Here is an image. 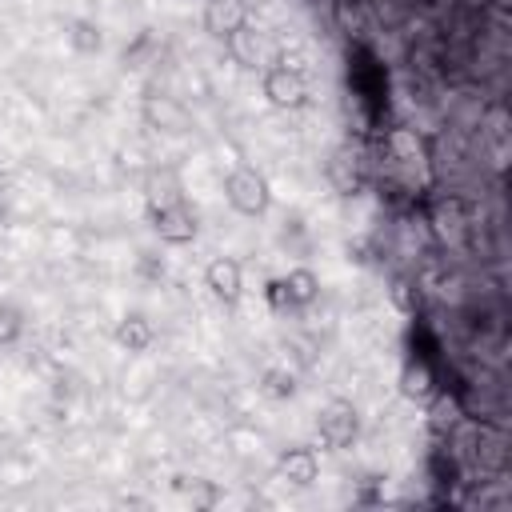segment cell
I'll use <instances>...</instances> for the list:
<instances>
[{
  "label": "cell",
  "instance_id": "cell-1",
  "mask_svg": "<svg viewBox=\"0 0 512 512\" xmlns=\"http://www.w3.org/2000/svg\"><path fill=\"white\" fill-rule=\"evenodd\" d=\"M264 96L272 108H304L308 104V76H304V64L292 56H280L272 68H264V80H260Z\"/></svg>",
  "mask_w": 512,
  "mask_h": 512
},
{
  "label": "cell",
  "instance_id": "cell-2",
  "mask_svg": "<svg viewBox=\"0 0 512 512\" xmlns=\"http://www.w3.org/2000/svg\"><path fill=\"white\" fill-rule=\"evenodd\" d=\"M224 200L240 212V216H264L272 204V188L264 180V172H256L252 164H236L224 176Z\"/></svg>",
  "mask_w": 512,
  "mask_h": 512
},
{
  "label": "cell",
  "instance_id": "cell-3",
  "mask_svg": "<svg viewBox=\"0 0 512 512\" xmlns=\"http://www.w3.org/2000/svg\"><path fill=\"white\" fill-rule=\"evenodd\" d=\"M316 436L328 452H340V448H352L356 436H360V412L352 400H328L320 412H316Z\"/></svg>",
  "mask_w": 512,
  "mask_h": 512
},
{
  "label": "cell",
  "instance_id": "cell-4",
  "mask_svg": "<svg viewBox=\"0 0 512 512\" xmlns=\"http://www.w3.org/2000/svg\"><path fill=\"white\" fill-rule=\"evenodd\" d=\"M148 220L164 244H192L200 232V216H196V208L184 204V196L164 200V204H148Z\"/></svg>",
  "mask_w": 512,
  "mask_h": 512
},
{
  "label": "cell",
  "instance_id": "cell-5",
  "mask_svg": "<svg viewBox=\"0 0 512 512\" xmlns=\"http://www.w3.org/2000/svg\"><path fill=\"white\" fill-rule=\"evenodd\" d=\"M324 176L332 180V188H336L340 196H356V192L364 188V180H368L364 152H360V148H352V144L332 148V156H328V164H324Z\"/></svg>",
  "mask_w": 512,
  "mask_h": 512
},
{
  "label": "cell",
  "instance_id": "cell-6",
  "mask_svg": "<svg viewBox=\"0 0 512 512\" xmlns=\"http://www.w3.org/2000/svg\"><path fill=\"white\" fill-rule=\"evenodd\" d=\"M428 224L444 244H464V236L472 228V216H468V204L460 196H440L428 208Z\"/></svg>",
  "mask_w": 512,
  "mask_h": 512
},
{
  "label": "cell",
  "instance_id": "cell-7",
  "mask_svg": "<svg viewBox=\"0 0 512 512\" xmlns=\"http://www.w3.org/2000/svg\"><path fill=\"white\" fill-rule=\"evenodd\" d=\"M204 284H208V292L220 300V304H236L240 300V292H244V268H240V260L236 256H216L208 268H204Z\"/></svg>",
  "mask_w": 512,
  "mask_h": 512
},
{
  "label": "cell",
  "instance_id": "cell-8",
  "mask_svg": "<svg viewBox=\"0 0 512 512\" xmlns=\"http://www.w3.org/2000/svg\"><path fill=\"white\" fill-rule=\"evenodd\" d=\"M144 124L156 128V132H184L188 128V108L176 100V96H164V92H152L144 96Z\"/></svg>",
  "mask_w": 512,
  "mask_h": 512
},
{
  "label": "cell",
  "instance_id": "cell-9",
  "mask_svg": "<svg viewBox=\"0 0 512 512\" xmlns=\"http://www.w3.org/2000/svg\"><path fill=\"white\" fill-rule=\"evenodd\" d=\"M276 472H280L288 484L308 488V484H316V476H320V456H316V448H308V444H292V448L280 452Z\"/></svg>",
  "mask_w": 512,
  "mask_h": 512
},
{
  "label": "cell",
  "instance_id": "cell-10",
  "mask_svg": "<svg viewBox=\"0 0 512 512\" xmlns=\"http://www.w3.org/2000/svg\"><path fill=\"white\" fill-rule=\"evenodd\" d=\"M384 152H388V160H392L396 168H404V172H416V168L428 164V148H424V140H420L412 128H392V132L384 136Z\"/></svg>",
  "mask_w": 512,
  "mask_h": 512
},
{
  "label": "cell",
  "instance_id": "cell-11",
  "mask_svg": "<svg viewBox=\"0 0 512 512\" xmlns=\"http://www.w3.org/2000/svg\"><path fill=\"white\" fill-rule=\"evenodd\" d=\"M244 24H248V4L244 0H204V28L216 40H228Z\"/></svg>",
  "mask_w": 512,
  "mask_h": 512
},
{
  "label": "cell",
  "instance_id": "cell-12",
  "mask_svg": "<svg viewBox=\"0 0 512 512\" xmlns=\"http://www.w3.org/2000/svg\"><path fill=\"white\" fill-rule=\"evenodd\" d=\"M400 396L416 400V404H428L436 396V372L424 356H412L404 368H400Z\"/></svg>",
  "mask_w": 512,
  "mask_h": 512
},
{
  "label": "cell",
  "instance_id": "cell-13",
  "mask_svg": "<svg viewBox=\"0 0 512 512\" xmlns=\"http://www.w3.org/2000/svg\"><path fill=\"white\" fill-rule=\"evenodd\" d=\"M152 336H156V328H152V320H148L144 312L120 316V324H116V332H112V340H116L124 352H144V348L152 344Z\"/></svg>",
  "mask_w": 512,
  "mask_h": 512
},
{
  "label": "cell",
  "instance_id": "cell-14",
  "mask_svg": "<svg viewBox=\"0 0 512 512\" xmlns=\"http://www.w3.org/2000/svg\"><path fill=\"white\" fill-rule=\"evenodd\" d=\"M64 36H68V44H72L80 56H96V52L104 48V28H100L92 16H72Z\"/></svg>",
  "mask_w": 512,
  "mask_h": 512
},
{
  "label": "cell",
  "instance_id": "cell-15",
  "mask_svg": "<svg viewBox=\"0 0 512 512\" xmlns=\"http://www.w3.org/2000/svg\"><path fill=\"white\" fill-rule=\"evenodd\" d=\"M280 280H284V292H288L292 308H308V304L320 296V276H316L312 268H292V272L280 276Z\"/></svg>",
  "mask_w": 512,
  "mask_h": 512
},
{
  "label": "cell",
  "instance_id": "cell-16",
  "mask_svg": "<svg viewBox=\"0 0 512 512\" xmlns=\"http://www.w3.org/2000/svg\"><path fill=\"white\" fill-rule=\"evenodd\" d=\"M224 44H228V52H232V56H236L244 68H256V64H260V52H264V44H260V32H256L252 24L236 28V32H232Z\"/></svg>",
  "mask_w": 512,
  "mask_h": 512
},
{
  "label": "cell",
  "instance_id": "cell-17",
  "mask_svg": "<svg viewBox=\"0 0 512 512\" xmlns=\"http://www.w3.org/2000/svg\"><path fill=\"white\" fill-rule=\"evenodd\" d=\"M260 392L272 396V400H288V396H296V376L288 368L272 364V368L260 372Z\"/></svg>",
  "mask_w": 512,
  "mask_h": 512
},
{
  "label": "cell",
  "instance_id": "cell-18",
  "mask_svg": "<svg viewBox=\"0 0 512 512\" xmlns=\"http://www.w3.org/2000/svg\"><path fill=\"white\" fill-rule=\"evenodd\" d=\"M388 296H392V304L400 308V312H416V304H420V296H416V284L408 280V276H392V288H388Z\"/></svg>",
  "mask_w": 512,
  "mask_h": 512
},
{
  "label": "cell",
  "instance_id": "cell-19",
  "mask_svg": "<svg viewBox=\"0 0 512 512\" xmlns=\"http://www.w3.org/2000/svg\"><path fill=\"white\" fill-rule=\"evenodd\" d=\"M24 332V316L12 304H0V344H12Z\"/></svg>",
  "mask_w": 512,
  "mask_h": 512
},
{
  "label": "cell",
  "instance_id": "cell-20",
  "mask_svg": "<svg viewBox=\"0 0 512 512\" xmlns=\"http://www.w3.org/2000/svg\"><path fill=\"white\" fill-rule=\"evenodd\" d=\"M184 492H188V500H192L196 508H212V504L220 500V492H216L208 480H192V484H184Z\"/></svg>",
  "mask_w": 512,
  "mask_h": 512
},
{
  "label": "cell",
  "instance_id": "cell-21",
  "mask_svg": "<svg viewBox=\"0 0 512 512\" xmlns=\"http://www.w3.org/2000/svg\"><path fill=\"white\" fill-rule=\"evenodd\" d=\"M264 300H268L276 312H292V300H288V292H284V280H268V284H264Z\"/></svg>",
  "mask_w": 512,
  "mask_h": 512
},
{
  "label": "cell",
  "instance_id": "cell-22",
  "mask_svg": "<svg viewBox=\"0 0 512 512\" xmlns=\"http://www.w3.org/2000/svg\"><path fill=\"white\" fill-rule=\"evenodd\" d=\"M136 268H140V276H148V280H160V276H164V260L152 256V252H140Z\"/></svg>",
  "mask_w": 512,
  "mask_h": 512
},
{
  "label": "cell",
  "instance_id": "cell-23",
  "mask_svg": "<svg viewBox=\"0 0 512 512\" xmlns=\"http://www.w3.org/2000/svg\"><path fill=\"white\" fill-rule=\"evenodd\" d=\"M0 212H4V188H0Z\"/></svg>",
  "mask_w": 512,
  "mask_h": 512
}]
</instances>
